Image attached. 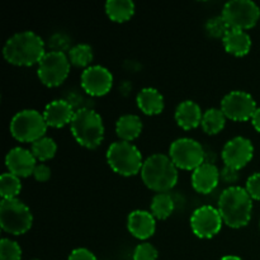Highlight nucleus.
<instances>
[{"mask_svg": "<svg viewBox=\"0 0 260 260\" xmlns=\"http://www.w3.org/2000/svg\"><path fill=\"white\" fill-rule=\"evenodd\" d=\"M136 103L140 111L146 116H156L164 111V96L157 89L144 88L136 96Z\"/></svg>", "mask_w": 260, "mask_h": 260, "instance_id": "20", "label": "nucleus"}, {"mask_svg": "<svg viewBox=\"0 0 260 260\" xmlns=\"http://www.w3.org/2000/svg\"><path fill=\"white\" fill-rule=\"evenodd\" d=\"M70 129L76 142L90 150L101 146L106 132L103 119L91 108L76 109L70 123Z\"/></svg>", "mask_w": 260, "mask_h": 260, "instance_id": "4", "label": "nucleus"}, {"mask_svg": "<svg viewBox=\"0 0 260 260\" xmlns=\"http://www.w3.org/2000/svg\"><path fill=\"white\" fill-rule=\"evenodd\" d=\"M169 157L178 169L193 172L206 161V151L196 140L180 137L170 145Z\"/></svg>", "mask_w": 260, "mask_h": 260, "instance_id": "9", "label": "nucleus"}, {"mask_svg": "<svg viewBox=\"0 0 260 260\" xmlns=\"http://www.w3.org/2000/svg\"><path fill=\"white\" fill-rule=\"evenodd\" d=\"M221 155L225 167L240 170L253 159L254 146L250 140L246 137L236 136L226 142Z\"/></svg>", "mask_w": 260, "mask_h": 260, "instance_id": "13", "label": "nucleus"}, {"mask_svg": "<svg viewBox=\"0 0 260 260\" xmlns=\"http://www.w3.org/2000/svg\"><path fill=\"white\" fill-rule=\"evenodd\" d=\"M251 124H253L254 128L256 129V131L260 132V108H256L255 113L253 114V117H251Z\"/></svg>", "mask_w": 260, "mask_h": 260, "instance_id": "37", "label": "nucleus"}, {"mask_svg": "<svg viewBox=\"0 0 260 260\" xmlns=\"http://www.w3.org/2000/svg\"><path fill=\"white\" fill-rule=\"evenodd\" d=\"M256 108L255 99L243 90L230 91L221 101V111L234 122L250 121Z\"/></svg>", "mask_w": 260, "mask_h": 260, "instance_id": "11", "label": "nucleus"}, {"mask_svg": "<svg viewBox=\"0 0 260 260\" xmlns=\"http://www.w3.org/2000/svg\"><path fill=\"white\" fill-rule=\"evenodd\" d=\"M157 256H159V253H157L156 248L147 241L139 244L132 254L134 260H157Z\"/></svg>", "mask_w": 260, "mask_h": 260, "instance_id": "31", "label": "nucleus"}, {"mask_svg": "<svg viewBox=\"0 0 260 260\" xmlns=\"http://www.w3.org/2000/svg\"><path fill=\"white\" fill-rule=\"evenodd\" d=\"M48 126L45 117L36 109H23L15 113L10 121V134L17 141L33 144L45 137Z\"/></svg>", "mask_w": 260, "mask_h": 260, "instance_id": "6", "label": "nucleus"}, {"mask_svg": "<svg viewBox=\"0 0 260 260\" xmlns=\"http://www.w3.org/2000/svg\"><path fill=\"white\" fill-rule=\"evenodd\" d=\"M80 83L88 95L103 96L108 94L113 86V75L104 66L93 65L83 71Z\"/></svg>", "mask_w": 260, "mask_h": 260, "instance_id": "14", "label": "nucleus"}, {"mask_svg": "<svg viewBox=\"0 0 260 260\" xmlns=\"http://www.w3.org/2000/svg\"><path fill=\"white\" fill-rule=\"evenodd\" d=\"M226 119L228 118L221 108H210L203 113L201 127L207 135H217L225 128Z\"/></svg>", "mask_w": 260, "mask_h": 260, "instance_id": "25", "label": "nucleus"}, {"mask_svg": "<svg viewBox=\"0 0 260 260\" xmlns=\"http://www.w3.org/2000/svg\"><path fill=\"white\" fill-rule=\"evenodd\" d=\"M222 43L226 52L236 57L248 55L251 48V38L246 30L230 29L222 38Z\"/></svg>", "mask_w": 260, "mask_h": 260, "instance_id": "21", "label": "nucleus"}, {"mask_svg": "<svg viewBox=\"0 0 260 260\" xmlns=\"http://www.w3.org/2000/svg\"><path fill=\"white\" fill-rule=\"evenodd\" d=\"M22 249L19 244L10 239L3 238L0 240V260H20Z\"/></svg>", "mask_w": 260, "mask_h": 260, "instance_id": "30", "label": "nucleus"}, {"mask_svg": "<svg viewBox=\"0 0 260 260\" xmlns=\"http://www.w3.org/2000/svg\"><path fill=\"white\" fill-rule=\"evenodd\" d=\"M66 55H68L71 65L79 69H84V70L89 68L94 57L93 48L86 43H78V45L73 46Z\"/></svg>", "mask_w": 260, "mask_h": 260, "instance_id": "26", "label": "nucleus"}, {"mask_svg": "<svg viewBox=\"0 0 260 260\" xmlns=\"http://www.w3.org/2000/svg\"><path fill=\"white\" fill-rule=\"evenodd\" d=\"M221 15L231 29L246 30L260 19V8L251 0H231L223 5Z\"/></svg>", "mask_w": 260, "mask_h": 260, "instance_id": "10", "label": "nucleus"}, {"mask_svg": "<svg viewBox=\"0 0 260 260\" xmlns=\"http://www.w3.org/2000/svg\"><path fill=\"white\" fill-rule=\"evenodd\" d=\"M259 226H260V223H259Z\"/></svg>", "mask_w": 260, "mask_h": 260, "instance_id": "40", "label": "nucleus"}, {"mask_svg": "<svg viewBox=\"0 0 260 260\" xmlns=\"http://www.w3.org/2000/svg\"><path fill=\"white\" fill-rule=\"evenodd\" d=\"M217 210L225 225L233 229H241L251 220L253 198L245 188L239 185L228 187L220 194Z\"/></svg>", "mask_w": 260, "mask_h": 260, "instance_id": "2", "label": "nucleus"}, {"mask_svg": "<svg viewBox=\"0 0 260 260\" xmlns=\"http://www.w3.org/2000/svg\"><path fill=\"white\" fill-rule=\"evenodd\" d=\"M145 160L139 147L132 142L116 141L107 150V162L117 174L122 177H134L140 174Z\"/></svg>", "mask_w": 260, "mask_h": 260, "instance_id": "5", "label": "nucleus"}, {"mask_svg": "<svg viewBox=\"0 0 260 260\" xmlns=\"http://www.w3.org/2000/svg\"><path fill=\"white\" fill-rule=\"evenodd\" d=\"M5 165L8 168V173H12L19 178H27L33 175L37 160L30 150L14 147L5 156Z\"/></svg>", "mask_w": 260, "mask_h": 260, "instance_id": "15", "label": "nucleus"}, {"mask_svg": "<svg viewBox=\"0 0 260 260\" xmlns=\"http://www.w3.org/2000/svg\"><path fill=\"white\" fill-rule=\"evenodd\" d=\"M68 260H98L94 253H91L89 249L86 248H78L74 249L69 255Z\"/></svg>", "mask_w": 260, "mask_h": 260, "instance_id": "36", "label": "nucleus"}, {"mask_svg": "<svg viewBox=\"0 0 260 260\" xmlns=\"http://www.w3.org/2000/svg\"><path fill=\"white\" fill-rule=\"evenodd\" d=\"M35 260H37V259H35Z\"/></svg>", "mask_w": 260, "mask_h": 260, "instance_id": "39", "label": "nucleus"}, {"mask_svg": "<svg viewBox=\"0 0 260 260\" xmlns=\"http://www.w3.org/2000/svg\"><path fill=\"white\" fill-rule=\"evenodd\" d=\"M203 112L201 107L193 101H184L175 109V121L180 128L189 131L201 126Z\"/></svg>", "mask_w": 260, "mask_h": 260, "instance_id": "19", "label": "nucleus"}, {"mask_svg": "<svg viewBox=\"0 0 260 260\" xmlns=\"http://www.w3.org/2000/svg\"><path fill=\"white\" fill-rule=\"evenodd\" d=\"M71 47H73V46H70V40H69V37H66V36L62 35V33L53 35L52 37L50 38L51 51L68 53Z\"/></svg>", "mask_w": 260, "mask_h": 260, "instance_id": "32", "label": "nucleus"}, {"mask_svg": "<svg viewBox=\"0 0 260 260\" xmlns=\"http://www.w3.org/2000/svg\"><path fill=\"white\" fill-rule=\"evenodd\" d=\"M221 174V180L226 183V184H230V187H233L236 182L240 178V174H239V170L233 169L230 167H225L222 170H220Z\"/></svg>", "mask_w": 260, "mask_h": 260, "instance_id": "35", "label": "nucleus"}, {"mask_svg": "<svg viewBox=\"0 0 260 260\" xmlns=\"http://www.w3.org/2000/svg\"><path fill=\"white\" fill-rule=\"evenodd\" d=\"M106 13L112 22L124 23L135 14V4L131 0H108Z\"/></svg>", "mask_w": 260, "mask_h": 260, "instance_id": "23", "label": "nucleus"}, {"mask_svg": "<svg viewBox=\"0 0 260 260\" xmlns=\"http://www.w3.org/2000/svg\"><path fill=\"white\" fill-rule=\"evenodd\" d=\"M230 29V25L223 19L222 15L210 18L207 20V23H206V32L212 38H221L222 40Z\"/></svg>", "mask_w": 260, "mask_h": 260, "instance_id": "29", "label": "nucleus"}, {"mask_svg": "<svg viewBox=\"0 0 260 260\" xmlns=\"http://www.w3.org/2000/svg\"><path fill=\"white\" fill-rule=\"evenodd\" d=\"M75 112L76 109L66 99H55L45 107L42 114L48 127L61 128L71 123Z\"/></svg>", "mask_w": 260, "mask_h": 260, "instance_id": "17", "label": "nucleus"}, {"mask_svg": "<svg viewBox=\"0 0 260 260\" xmlns=\"http://www.w3.org/2000/svg\"><path fill=\"white\" fill-rule=\"evenodd\" d=\"M70 68L71 63L66 53L47 51L38 63V79L43 85L56 88L68 79Z\"/></svg>", "mask_w": 260, "mask_h": 260, "instance_id": "8", "label": "nucleus"}, {"mask_svg": "<svg viewBox=\"0 0 260 260\" xmlns=\"http://www.w3.org/2000/svg\"><path fill=\"white\" fill-rule=\"evenodd\" d=\"M33 225V215L29 207L18 198L3 200L0 203V226L12 235H23Z\"/></svg>", "mask_w": 260, "mask_h": 260, "instance_id": "7", "label": "nucleus"}, {"mask_svg": "<svg viewBox=\"0 0 260 260\" xmlns=\"http://www.w3.org/2000/svg\"><path fill=\"white\" fill-rule=\"evenodd\" d=\"M220 260H243V259L238 255H226V256H222Z\"/></svg>", "mask_w": 260, "mask_h": 260, "instance_id": "38", "label": "nucleus"}, {"mask_svg": "<svg viewBox=\"0 0 260 260\" xmlns=\"http://www.w3.org/2000/svg\"><path fill=\"white\" fill-rule=\"evenodd\" d=\"M223 225L220 211L213 206H202L190 216V229L200 239H211L217 235Z\"/></svg>", "mask_w": 260, "mask_h": 260, "instance_id": "12", "label": "nucleus"}, {"mask_svg": "<svg viewBox=\"0 0 260 260\" xmlns=\"http://www.w3.org/2000/svg\"><path fill=\"white\" fill-rule=\"evenodd\" d=\"M22 190L20 178L12 173H4L0 177V194L3 200H14Z\"/></svg>", "mask_w": 260, "mask_h": 260, "instance_id": "28", "label": "nucleus"}, {"mask_svg": "<svg viewBox=\"0 0 260 260\" xmlns=\"http://www.w3.org/2000/svg\"><path fill=\"white\" fill-rule=\"evenodd\" d=\"M245 189L249 193V196L253 198V201H260V172L248 178Z\"/></svg>", "mask_w": 260, "mask_h": 260, "instance_id": "33", "label": "nucleus"}, {"mask_svg": "<svg viewBox=\"0 0 260 260\" xmlns=\"http://www.w3.org/2000/svg\"><path fill=\"white\" fill-rule=\"evenodd\" d=\"M141 179L149 189L156 193H168L177 185L178 168L169 155L154 154L147 157L142 165Z\"/></svg>", "mask_w": 260, "mask_h": 260, "instance_id": "3", "label": "nucleus"}, {"mask_svg": "<svg viewBox=\"0 0 260 260\" xmlns=\"http://www.w3.org/2000/svg\"><path fill=\"white\" fill-rule=\"evenodd\" d=\"M46 52L45 41L32 30L15 33L3 47L5 60L15 66L38 65Z\"/></svg>", "mask_w": 260, "mask_h": 260, "instance_id": "1", "label": "nucleus"}, {"mask_svg": "<svg viewBox=\"0 0 260 260\" xmlns=\"http://www.w3.org/2000/svg\"><path fill=\"white\" fill-rule=\"evenodd\" d=\"M51 174H52L51 168L48 167V165L43 164V162H40V164L36 165L35 172H33V178H35L37 182L45 183L47 182V180H50Z\"/></svg>", "mask_w": 260, "mask_h": 260, "instance_id": "34", "label": "nucleus"}, {"mask_svg": "<svg viewBox=\"0 0 260 260\" xmlns=\"http://www.w3.org/2000/svg\"><path fill=\"white\" fill-rule=\"evenodd\" d=\"M192 187L201 194H208L217 188L221 180L218 168L213 162L205 161L192 172Z\"/></svg>", "mask_w": 260, "mask_h": 260, "instance_id": "16", "label": "nucleus"}, {"mask_svg": "<svg viewBox=\"0 0 260 260\" xmlns=\"http://www.w3.org/2000/svg\"><path fill=\"white\" fill-rule=\"evenodd\" d=\"M174 208V200L169 193H156L151 200L150 212L156 220H167L173 215Z\"/></svg>", "mask_w": 260, "mask_h": 260, "instance_id": "24", "label": "nucleus"}, {"mask_svg": "<svg viewBox=\"0 0 260 260\" xmlns=\"http://www.w3.org/2000/svg\"><path fill=\"white\" fill-rule=\"evenodd\" d=\"M30 151L37 161L46 162L52 159L57 152V145L51 137H42L30 145Z\"/></svg>", "mask_w": 260, "mask_h": 260, "instance_id": "27", "label": "nucleus"}, {"mask_svg": "<svg viewBox=\"0 0 260 260\" xmlns=\"http://www.w3.org/2000/svg\"><path fill=\"white\" fill-rule=\"evenodd\" d=\"M127 229L134 238L139 240H147L156 230V218L149 211H132L127 218Z\"/></svg>", "mask_w": 260, "mask_h": 260, "instance_id": "18", "label": "nucleus"}, {"mask_svg": "<svg viewBox=\"0 0 260 260\" xmlns=\"http://www.w3.org/2000/svg\"><path fill=\"white\" fill-rule=\"evenodd\" d=\"M142 121L136 114H123L116 122L117 136L121 141L132 142L141 135Z\"/></svg>", "mask_w": 260, "mask_h": 260, "instance_id": "22", "label": "nucleus"}]
</instances>
